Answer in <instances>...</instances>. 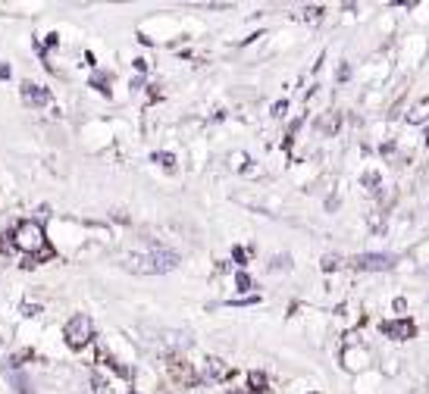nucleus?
I'll return each instance as SVG.
<instances>
[{
    "label": "nucleus",
    "mask_w": 429,
    "mask_h": 394,
    "mask_svg": "<svg viewBox=\"0 0 429 394\" xmlns=\"http://www.w3.org/2000/svg\"><path fill=\"white\" fill-rule=\"evenodd\" d=\"M122 266L135 275H163L179 266V254L166 247H151L145 254H122Z\"/></svg>",
    "instance_id": "obj_1"
},
{
    "label": "nucleus",
    "mask_w": 429,
    "mask_h": 394,
    "mask_svg": "<svg viewBox=\"0 0 429 394\" xmlns=\"http://www.w3.org/2000/svg\"><path fill=\"white\" fill-rule=\"evenodd\" d=\"M10 238H13V244L22 250V254H38V250L44 247V229H41V222H35V219L19 222Z\"/></svg>",
    "instance_id": "obj_2"
},
{
    "label": "nucleus",
    "mask_w": 429,
    "mask_h": 394,
    "mask_svg": "<svg viewBox=\"0 0 429 394\" xmlns=\"http://www.w3.org/2000/svg\"><path fill=\"white\" fill-rule=\"evenodd\" d=\"M63 335H66V344H70L72 350H82L85 344L95 338V322H91L88 313H76V316L66 322Z\"/></svg>",
    "instance_id": "obj_3"
},
{
    "label": "nucleus",
    "mask_w": 429,
    "mask_h": 394,
    "mask_svg": "<svg viewBox=\"0 0 429 394\" xmlns=\"http://www.w3.org/2000/svg\"><path fill=\"white\" fill-rule=\"evenodd\" d=\"M395 266V256L391 254H360L354 256V269L360 272H382V269H391Z\"/></svg>",
    "instance_id": "obj_4"
},
{
    "label": "nucleus",
    "mask_w": 429,
    "mask_h": 394,
    "mask_svg": "<svg viewBox=\"0 0 429 394\" xmlns=\"http://www.w3.org/2000/svg\"><path fill=\"white\" fill-rule=\"evenodd\" d=\"M379 329H382L385 338H395V341H407V338H414V331H416L410 319H395V322H382Z\"/></svg>",
    "instance_id": "obj_5"
},
{
    "label": "nucleus",
    "mask_w": 429,
    "mask_h": 394,
    "mask_svg": "<svg viewBox=\"0 0 429 394\" xmlns=\"http://www.w3.org/2000/svg\"><path fill=\"white\" fill-rule=\"evenodd\" d=\"M22 100H26L29 106H47L51 104V91L32 85V81H26V85H22Z\"/></svg>",
    "instance_id": "obj_6"
},
{
    "label": "nucleus",
    "mask_w": 429,
    "mask_h": 394,
    "mask_svg": "<svg viewBox=\"0 0 429 394\" xmlns=\"http://www.w3.org/2000/svg\"><path fill=\"white\" fill-rule=\"evenodd\" d=\"M204 372H207V379H222V375H226V366H222V360L210 356L207 366H204Z\"/></svg>",
    "instance_id": "obj_7"
},
{
    "label": "nucleus",
    "mask_w": 429,
    "mask_h": 394,
    "mask_svg": "<svg viewBox=\"0 0 429 394\" xmlns=\"http://www.w3.org/2000/svg\"><path fill=\"white\" fill-rule=\"evenodd\" d=\"M251 385H254V388H257V391H264L266 379H264V375H260V372H251Z\"/></svg>",
    "instance_id": "obj_8"
},
{
    "label": "nucleus",
    "mask_w": 429,
    "mask_h": 394,
    "mask_svg": "<svg viewBox=\"0 0 429 394\" xmlns=\"http://www.w3.org/2000/svg\"><path fill=\"white\" fill-rule=\"evenodd\" d=\"M339 256H326V260H323V269H326V272H329V269H339Z\"/></svg>",
    "instance_id": "obj_9"
},
{
    "label": "nucleus",
    "mask_w": 429,
    "mask_h": 394,
    "mask_svg": "<svg viewBox=\"0 0 429 394\" xmlns=\"http://www.w3.org/2000/svg\"><path fill=\"white\" fill-rule=\"evenodd\" d=\"M291 263H289V256H276V260H273V269H289Z\"/></svg>",
    "instance_id": "obj_10"
},
{
    "label": "nucleus",
    "mask_w": 429,
    "mask_h": 394,
    "mask_svg": "<svg viewBox=\"0 0 429 394\" xmlns=\"http://www.w3.org/2000/svg\"><path fill=\"white\" fill-rule=\"evenodd\" d=\"M154 160L163 163V166H172V156H170V154H154Z\"/></svg>",
    "instance_id": "obj_11"
},
{
    "label": "nucleus",
    "mask_w": 429,
    "mask_h": 394,
    "mask_svg": "<svg viewBox=\"0 0 429 394\" xmlns=\"http://www.w3.org/2000/svg\"><path fill=\"white\" fill-rule=\"evenodd\" d=\"M235 281H238V288H241V291H245V288H251V279H248L245 272H238V279H235Z\"/></svg>",
    "instance_id": "obj_12"
},
{
    "label": "nucleus",
    "mask_w": 429,
    "mask_h": 394,
    "mask_svg": "<svg viewBox=\"0 0 429 394\" xmlns=\"http://www.w3.org/2000/svg\"><path fill=\"white\" fill-rule=\"evenodd\" d=\"M364 181H366V185H370V191H376V185H379V179H376V175H364Z\"/></svg>",
    "instance_id": "obj_13"
},
{
    "label": "nucleus",
    "mask_w": 429,
    "mask_h": 394,
    "mask_svg": "<svg viewBox=\"0 0 429 394\" xmlns=\"http://www.w3.org/2000/svg\"><path fill=\"white\" fill-rule=\"evenodd\" d=\"M7 75H10V69H7V66H0V79H7Z\"/></svg>",
    "instance_id": "obj_14"
}]
</instances>
